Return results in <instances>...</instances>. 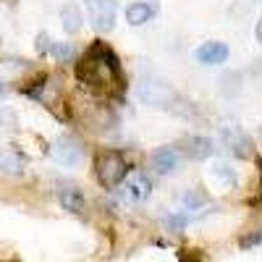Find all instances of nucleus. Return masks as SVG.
<instances>
[{"label":"nucleus","mask_w":262,"mask_h":262,"mask_svg":"<svg viewBox=\"0 0 262 262\" xmlns=\"http://www.w3.org/2000/svg\"><path fill=\"white\" fill-rule=\"evenodd\" d=\"M79 79L95 92H111L121 84V69L116 55L105 45H95L86 50V55L79 63Z\"/></svg>","instance_id":"nucleus-1"},{"label":"nucleus","mask_w":262,"mask_h":262,"mask_svg":"<svg viewBox=\"0 0 262 262\" xmlns=\"http://www.w3.org/2000/svg\"><path fill=\"white\" fill-rule=\"evenodd\" d=\"M95 170H97V179H100V184L105 189H116L123 181V176L128 173L123 155H121V152H113V149L111 152H102V155L97 158Z\"/></svg>","instance_id":"nucleus-2"},{"label":"nucleus","mask_w":262,"mask_h":262,"mask_svg":"<svg viewBox=\"0 0 262 262\" xmlns=\"http://www.w3.org/2000/svg\"><path fill=\"white\" fill-rule=\"evenodd\" d=\"M121 189V200L126 202V205H142L147 196L152 194V181H149V176L147 173H142V170H131V173H126L123 176V181L118 184Z\"/></svg>","instance_id":"nucleus-3"},{"label":"nucleus","mask_w":262,"mask_h":262,"mask_svg":"<svg viewBox=\"0 0 262 262\" xmlns=\"http://www.w3.org/2000/svg\"><path fill=\"white\" fill-rule=\"evenodd\" d=\"M86 13H90V21L97 32H111L116 27V0H84Z\"/></svg>","instance_id":"nucleus-4"},{"label":"nucleus","mask_w":262,"mask_h":262,"mask_svg":"<svg viewBox=\"0 0 262 262\" xmlns=\"http://www.w3.org/2000/svg\"><path fill=\"white\" fill-rule=\"evenodd\" d=\"M139 100L152 105V107H168L173 100H176V95H173V90L160 81V79H144L139 84Z\"/></svg>","instance_id":"nucleus-5"},{"label":"nucleus","mask_w":262,"mask_h":262,"mask_svg":"<svg viewBox=\"0 0 262 262\" xmlns=\"http://www.w3.org/2000/svg\"><path fill=\"white\" fill-rule=\"evenodd\" d=\"M221 139H223V144H226V149L231 152V155H236V158H252V139L238 126H226Z\"/></svg>","instance_id":"nucleus-6"},{"label":"nucleus","mask_w":262,"mask_h":262,"mask_svg":"<svg viewBox=\"0 0 262 262\" xmlns=\"http://www.w3.org/2000/svg\"><path fill=\"white\" fill-rule=\"evenodd\" d=\"M50 155H53L55 163H60V165H66V168H74V165L81 163V147H79L71 137H60V139L55 142V147L50 149Z\"/></svg>","instance_id":"nucleus-7"},{"label":"nucleus","mask_w":262,"mask_h":262,"mask_svg":"<svg viewBox=\"0 0 262 262\" xmlns=\"http://www.w3.org/2000/svg\"><path fill=\"white\" fill-rule=\"evenodd\" d=\"M179 205H181V215H184V217H200V215L207 212V207H210L207 194H205L202 189H186V191L181 194Z\"/></svg>","instance_id":"nucleus-8"},{"label":"nucleus","mask_w":262,"mask_h":262,"mask_svg":"<svg viewBox=\"0 0 262 262\" xmlns=\"http://www.w3.org/2000/svg\"><path fill=\"white\" fill-rule=\"evenodd\" d=\"M196 60L202 66H221L228 60V45H223V42H205L196 50Z\"/></svg>","instance_id":"nucleus-9"},{"label":"nucleus","mask_w":262,"mask_h":262,"mask_svg":"<svg viewBox=\"0 0 262 262\" xmlns=\"http://www.w3.org/2000/svg\"><path fill=\"white\" fill-rule=\"evenodd\" d=\"M58 202L63 205V210H69L74 215H81L84 207H86V200H84V194L71 186V184H66V186H58Z\"/></svg>","instance_id":"nucleus-10"},{"label":"nucleus","mask_w":262,"mask_h":262,"mask_svg":"<svg viewBox=\"0 0 262 262\" xmlns=\"http://www.w3.org/2000/svg\"><path fill=\"white\" fill-rule=\"evenodd\" d=\"M24 168H27V158L21 155L18 149H13V147L0 149V173H6V176H18V173H24Z\"/></svg>","instance_id":"nucleus-11"},{"label":"nucleus","mask_w":262,"mask_h":262,"mask_svg":"<svg viewBox=\"0 0 262 262\" xmlns=\"http://www.w3.org/2000/svg\"><path fill=\"white\" fill-rule=\"evenodd\" d=\"M152 168H155L160 176H170L179 168V152L173 147H160L155 155H152Z\"/></svg>","instance_id":"nucleus-12"},{"label":"nucleus","mask_w":262,"mask_h":262,"mask_svg":"<svg viewBox=\"0 0 262 262\" xmlns=\"http://www.w3.org/2000/svg\"><path fill=\"white\" fill-rule=\"evenodd\" d=\"M184 155L189 160H207L212 155V139H207V137H189L184 142Z\"/></svg>","instance_id":"nucleus-13"},{"label":"nucleus","mask_w":262,"mask_h":262,"mask_svg":"<svg viewBox=\"0 0 262 262\" xmlns=\"http://www.w3.org/2000/svg\"><path fill=\"white\" fill-rule=\"evenodd\" d=\"M152 16H155V8H152L149 3H131V6H126V21L131 27H144Z\"/></svg>","instance_id":"nucleus-14"},{"label":"nucleus","mask_w":262,"mask_h":262,"mask_svg":"<svg viewBox=\"0 0 262 262\" xmlns=\"http://www.w3.org/2000/svg\"><path fill=\"white\" fill-rule=\"evenodd\" d=\"M81 21H84V16H81L79 6H74V3L63 6V11H60V24H63L66 32H69V34H76V32L81 29Z\"/></svg>","instance_id":"nucleus-15"},{"label":"nucleus","mask_w":262,"mask_h":262,"mask_svg":"<svg viewBox=\"0 0 262 262\" xmlns=\"http://www.w3.org/2000/svg\"><path fill=\"white\" fill-rule=\"evenodd\" d=\"M221 92L226 97H236L238 92H242V76H238V74H226L221 79Z\"/></svg>","instance_id":"nucleus-16"},{"label":"nucleus","mask_w":262,"mask_h":262,"mask_svg":"<svg viewBox=\"0 0 262 262\" xmlns=\"http://www.w3.org/2000/svg\"><path fill=\"white\" fill-rule=\"evenodd\" d=\"M50 53H53L58 60H71V58H74V48L69 45V42H53Z\"/></svg>","instance_id":"nucleus-17"},{"label":"nucleus","mask_w":262,"mask_h":262,"mask_svg":"<svg viewBox=\"0 0 262 262\" xmlns=\"http://www.w3.org/2000/svg\"><path fill=\"white\" fill-rule=\"evenodd\" d=\"M165 228H168V231H173V233H181V231L186 228V217H184L181 212L168 215V217H165Z\"/></svg>","instance_id":"nucleus-18"},{"label":"nucleus","mask_w":262,"mask_h":262,"mask_svg":"<svg viewBox=\"0 0 262 262\" xmlns=\"http://www.w3.org/2000/svg\"><path fill=\"white\" fill-rule=\"evenodd\" d=\"M212 173H215V176H217V179H223V181H226L228 186H231V184L236 181V176H233V170H231L228 165H223V163H217V165L212 168Z\"/></svg>","instance_id":"nucleus-19"},{"label":"nucleus","mask_w":262,"mask_h":262,"mask_svg":"<svg viewBox=\"0 0 262 262\" xmlns=\"http://www.w3.org/2000/svg\"><path fill=\"white\" fill-rule=\"evenodd\" d=\"M50 45H53V42H50L48 34H39V37H37V50H39V53H48Z\"/></svg>","instance_id":"nucleus-20"},{"label":"nucleus","mask_w":262,"mask_h":262,"mask_svg":"<svg viewBox=\"0 0 262 262\" xmlns=\"http://www.w3.org/2000/svg\"><path fill=\"white\" fill-rule=\"evenodd\" d=\"M0 95H6V84H3V79H0Z\"/></svg>","instance_id":"nucleus-21"}]
</instances>
